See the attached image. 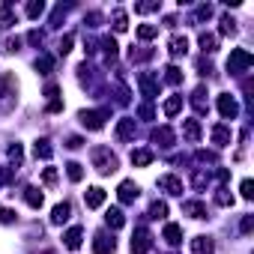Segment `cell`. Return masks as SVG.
<instances>
[{"instance_id": "cell-1", "label": "cell", "mask_w": 254, "mask_h": 254, "mask_svg": "<svg viewBox=\"0 0 254 254\" xmlns=\"http://www.w3.org/2000/svg\"><path fill=\"white\" fill-rule=\"evenodd\" d=\"M90 159H93V168H96L102 177H108V174L117 171V156L111 153V147H93V150H90Z\"/></svg>"}, {"instance_id": "cell-2", "label": "cell", "mask_w": 254, "mask_h": 254, "mask_svg": "<svg viewBox=\"0 0 254 254\" xmlns=\"http://www.w3.org/2000/svg\"><path fill=\"white\" fill-rule=\"evenodd\" d=\"M251 63H254L251 51H245V48H233L230 57H227V72H230V75H242V72L251 69Z\"/></svg>"}, {"instance_id": "cell-3", "label": "cell", "mask_w": 254, "mask_h": 254, "mask_svg": "<svg viewBox=\"0 0 254 254\" xmlns=\"http://www.w3.org/2000/svg\"><path fill=\"white\" fill-rule=\"evenodd\" d=\"M111 117V111L108 108H102V111H81L78 114V120H81V126L84 129H90V132H99L102 126H105V120Z\"/></svg>"}, {"instance_id": "cell-4", "label": "cell", "mask_w": 254, "mask_h": 254, "mask_svg": "<svg viewBox=\"0 0 254 254\" xmlns=\"http://www.w3.org/2000/svg\"><path fill=\"white\" fill-rule=\"evenodd\" d=\"M15 105V78L6 72L0 75V111H9Z\"/></svg>"}, {"instance_id": "cell-5", "label": "cell", "mask_w": 254, "mask_h": 254, "mask_svg": "<svg viewBox=\"0 0 254 254\" xmlns=\"http://www.w3.org/2000/svg\"><path fill=\"white\" fill-rule=\"evenodd\" d=\"M150 248H153V233L147 227H138L132 236V254H147Z\"/></svg>"}, {"instance_id": "cell-6", "label": "cell", "mask_w": 254, "mask_h": 254, "mask_svg": "<svg viewBox=\"0 0 254 254\" xmlns=\"http://www.w3.org/2000/svg\"><path fill=\"white\" fill-rule=\"evenodd\" d=\"M138 87H141V93H144V99H147V102H150V99H156V96H159V90H162V87H159V78H153L150 72H141V75H138Z\"/></svg>"}, {"instance_id": "cell-7", "label": "cell", "mask_w": 254, "mask_h": 254, "mask_svg": "<svg viewBox=\"0 0 254 254\" xmlns=\"http://www.w3.org/2000/svg\"><path fill=\"white\" fill-rule=\"evenodd\" d=\"M93 251H96V254H114V251H117L114 236H108L105 230H99V233L93 236Z\"/></svg>"}, {"instance_id": "cell-8", "label": "cell", "mask_w": 254, "mask_h": 254, "mask_svg": "<svg viewBox=\"0 0 254 254\" xmlns=\"http://www.w3.org/2000/svg\"><path fill=\"white\" fill-rule=\"evenodd\" d=\"M218 114H221L224 120H233V117L239 114V105H236V99H233L230 93H221V96H218Z\"/></svg>"}, {"instance_id": "cell-9", "label": "cell", "mask_w": 254, "mask_h": 254, "mask_svg": "<svg viewBox=\"0 0 254 254\" xmlns=\"http://www.w3.org/2000/svg\"><path fill=\"white\" fill-rule=\"evenodd\" d=\"M141 194V189L132 183V180H123L120 183V189H117V197H120V203H135V197Z\"/></svg>"}, {"instance_id": "cell-10", "label": "cell", "mask_w": 254, "mask_h": 254, "mask_svg": "<svg viewBox=\"0 0 254 254\" xmlns=\"http://www.w3.org/2000/svg\"><path fill=\"white\" fill-rule=\"evenodd\" d=\"M135 138V120L132 117H123L120 123H117V141H132Z\"/></svg>"}, {"instance_id": "cell-11", "label": "cell", "mask_w": 254, "mask_h": 254, "mask_svg": "<svg viewBox=\"0 0 254 254\" xmlns=\"http://www.w3.org/2000/svg\"><path fill=\"white\" fill-rule=\"evenodd\" d=\"M159 189L168 194H183V180L174 174H165V177H159Z\"/></svg>"}, {"instance_id": "cell-12", "label": "cell", "mask_w": 254, "mask_h": 254, "mask_svg": "<svg viewBox=\"0 0 254 254\" xmlns=\"http://www.w3.org/2000/svg\"><path fill=\"white\" fill-rule=\"evenodd\" d=\"M153 141H156L162 150H171V147H174V141H177V135H174V129L162 126V129H156V132H153Z\"/></svg>"}, {"instance_id": "cell-13", "label": "cell", "mask_w": 254, "mask_h": 254, "mask_svg": "<svg viewBox=\"0 0 254 254\" xmlns=\"http://www.w3.org/2000/svg\"><path fill=\"white\" fill-rule=\"evenodd\" d=\"M84 203H87V209H99V206L105 203V189H99V186L87 189V194H84Z\"/></svg>"}, {"instance_id": "cell-14", "label": "cell", "mask_w": 254, "mask_h": 254, "mask_svg": "<svg viewBox=\"0 0 254 254\" xmlns=\"http://www.w3.org/2000/svg\"><path fill=\"white\" fill-rule=\"evenodd\" d=\"M15 21H18V15L12 12V3H3L0 6V30H9Z\"/></svg>"}, {"instance_id": "cell-15", "label": "cell", "mask_w": 254, "mask_h": 254, "mask_svg": "<svg viewBox=\"0 0 254 254\" xmlns=\"http://www.w3.org/2000/svg\"><path fill=\"white\" fill-rule=\"evenodd\" d=\"M183 135H186V141L197 144V141H200V123H197V120H186V123H183Z\"/></svg>"}, {"instance_id": "cell-16", "label": "cell", "mask_w": 254, "mask_h": 254, "mask_svg": "<svg viewBox=\"0 0 254 254\" xmlns=\"http://www.w3.org/2000/svg\"><path fill=\"white\" fill-rule=\"evenodd\" d=\"M203 96H206V87L200 84V87L191 93V105H194V111H197V114H206V111H209V102H206Z\"/></svg>"}, {"instance_id": "cell-17", "label": "cell", "mask_w": 254, "mask_h": 254, "mask_svg": "<svg viewBox=\"0 0 254 254\" xmlns=\"http://www.w3.org/2000/svg\"><path fill=\"white\" fill-rule=\"evenodd\" d=\"M69 218H72V206H69L66 200L51 209V221H54V224H63V221H69Z\"/></svg>"}, {"instance_id": "cell-18", "label": "cell", "mask_w": 254, "mask_h": 254, "mask_svg": "<svg viewBox=\"0 0 254 254\" xmlns=\"http://www.w3.org/2000/svg\"><path fill=\"white\" fill-rule=\"evenodd\" d=\"M105 221H108V227H111V230H120V227L126 224V215H123V209L111 206V209L105 212Z\"/></svg>"}, {"instance_id": "cell-19", "label": "cell", "mask_w": 254, "mask_h": 254, "mask_svg": "<svg viewBox=\"0 0 254 254\" xmlns=\"http://www.w3.org/2000/svg\"><path fill=\"white\" fill-rule=\"evenodd\" d=\"M162 239H165L168 245H180V242H183V227H180V224H165Z\"/></svg>"}, {"instance_id": "cell-20", "label": "cell", "mask_w": 254, "mask_h": 254, "mask_svg": "<svg viewBox=\"0 0 254 254\" xmlns=\"http://www.w3.org/2000/svg\"><path fill=\"white\" fill-rule=\"evenodd\" d=\"M81 236H84V230H81V227H69V230L63 233V242H66V248L78 251V248H81Z\"/></svg>"}, {"instance_id": "cell-21", "label": "cell", "mask_w": 254, "mask_h": 254, "mask_svg": "<svg viewBox=\"0 0 254 254\" xmlns=\"http://www.w3.org/2000/svg\"><path fill=\"white\" fill-rule=\"evenodd\" d=\"M197 42H200V51H203V54H215V51H218V36H215V33H200Z\"/></svg>"}, {"instance_id": "cell-22", "label": "cell", "mask_w": 254, "mask_h": 254, "mask_svg": "<svg viewBox=\"0 0 254 254\" xmlns=\"http://www.w3.org/2000/svg\"><path fill=\"white\" fill-rule=\"evenodd\" d=\"M33 156H36V159H45V162H48V159L54 156V150H51V141H48V138H39V141L33 144Z\"/></svg>"}, {"instance_id": "cell-23", "label": "cell", "mask_w": 254, "mask_h": 254, "mask_svg": "<svg viewBox=\"0 0 254 254\" xmlns=\"http://www.w3.org/2000/svg\"><path fill=\"white\" fill-rule=\"evenodd\" d=\"M212 144L215 147H227L230 144V129L227 126H212Z\"/></svg>"}, {"instance_id": "cell-24", "label": "cell", "mask_w": 254, "mask_h": 254, "mask_svg": "<svg viewBox=\"0 0 254 254\" xmlns=\"http://www.w3.org/2000/svg\"><path fill=\"white\" fill-rule=\"evenodd\" d=\"M24 200H27L33 209H39V206L45 203V197H42V191H39L36 186H27V189H24Z\"/></svg>"}, {"instance_id": "cell-25", "label": "cell", "mask_w": 254, "mask_h": 254, "mask_svg": "<svg viewBox=\"0 0 254 254\" xmlns=\"http://www.w3.org/2000/svg\"><path fill=\"white\" fill-rule=\"evenodd\" d=\"M183 212L191 215V218H206V206H203L200 200H189V203H183Z\"/></svg>"}, {"instance_id": "cell-26", "label": "cell", "mask_w": 254, "mask_h": 254, "mask_svg": "<svg viewBox=\"0 0 254 254\" xmlns=\"http://www.w3.org/2000/svg\"><path fill=\"white\" fill-rule=\"evenodd\" d=\"M191 251L194 254H212V239L209 236H194L191 239Z\"/></svg>"}, {"instance_id": "cell-27", "label": "cell", "mask_w": 254, "mask_h": 254, "mask_svg": "<svg viewBox=\"0 0 254 254\" xmlns=\"http://www.w3.org/2000/svg\"><path fill=\"white\" fill-rule=\"evenodd\" d=\"M132 165H135V168L153 165V153H150V150H132Z\"/></svg>"}, {"instance_id": "cell-28", "label": "cell", "mask_w": 254, "mask_h": 254, "mask_svg": "<svg viewBox=\"0 0 254 254\" xmlns=\"http://www.w3.org/2000/svg\"><path fill=\"white\" fill-rule=\"evenodd\" d=\"M189 51V39L186 36H174L171 39V57H183Z\"/></svg>"}, {"instance_id": "cell-29", "label": "cell", "mask_w": 254, "mask_h": 254, "mask_svg": "<svg viewBox=\"0 0 254 254\" xmlns=\"http://www.w3.org/2000/svg\"><path fill=\"white\" fill-rule=\"evenodd\" d=\"M33 66H36V72H39V75H48V72L54 69V57H51V54H39Z\"/></svg>"}, {"instance_id": "cell-30", "label": "cell", "mask_w": 254, "mask_h": 254, "mask_svg": "<svg viewBox=\"0 0 254 254\" xmlns=\"http://www.w3.org/2000/svg\"><path fill=\"white\" fill-rule=\"evenodd\" d=\"M180 111H183V96H171L165 102V117H177Z\"/></svg>"}, {"instance_id": "cell-31", "label": "cell", "mask_w": 254, "mask_h": 254, "mask_svg": "<svg viewBox=\"0 0 254 254\" xmlns=\"http://www.w3.org/2000/svg\"><path fill=\"white\" fill-rule=\"evenodd\" d=\"M6 156H9V162H12V168H21V162H24V150H21V144H9V150H6Z\"/></svg>"}, {"instance_id": "cell-32", "label": "cell", "mask_w": 254, "mask_h": 254, "mask_svg": "<svg viewBox=\"0 0 254 254\" xmlns=\"http://www.w3.org/2000/svg\"><path fill=\"white\" fill-rule=\"evenodd\" d=\"M165 81H168L171 87L183 84V69H180V66H168V69H165Z\"/></svg>"}, {"instance_id": "cell-33", "label": "cell", "mask_w": 254, "mask_h": 254, "mask_svg": "<svg viewBox=\"0 0 254 254\" xmlns=\"http://www.w3.org/2000/svg\"><path fill=\"white\" fill-rule=\"evenodd\" d=\"M66 174H69L72 183H81V180H84V165H81V162H69V165H66Z\"/></svg>"}, {"instance_id": "cell-34", "label": "cell", "mask_w": 254, "mask_h": 254, "mask_svg": "<svg viewBox=\"0 0 254 254\" xmlns=\"http://www.w3.org/2000/svg\"><path fill=\"white\" fill-rule=\"evenodd\" d=\"M129 57H132V63H147L153 57V48H132Z\"/></svg>"}, {"instance_id": "cell-35", "label": "cell", "mask_w": 254, "mask_h": 254, "mask_svg": "<svg viewBox=\"0 0 254 254\" xmlns=\"http://www.w3.org/2000/svg\"><path fill=\"white\" fill-rule=\"evenodd\" d=\"M126 27H129V15H126L123 9H114V30H117V33H123Z\"/></svg>"}, {"instance_id": "cell-36", "label": "cell", "mask_w": 254, "mask_h": 254, "mask_svg": "<svg viewBox=\"0 0 254 254\" xmlns=\"http://www.w3.org/2000/svg\"><path fill=\"white\" fill-rule=\"evenodd\" d=\"M156 36H159V27H156V24H141V27H138V39L147 42V39H156Z\"/></svg>"}, {"instance_id": "cell-37", "label": "cell", "mask_w": 254, "mask_h": 254, "mask_svg": "<svg viewBox=\"0 0 254 254\" xmlns=\"http://www.w3.org/2000/svg\"><path fill=\"white\" fill-rule=\"evenodd\" d=\"M102 48H105V57H108V60H114V57H117V48H120V45H117V42H114L111 36H105V39H102Z\"/></svg>"}, {"instance_id": "cell-38", "label": "cell", "mask_w": 254, "mask_h": 254, "mask_svg": "<svg viewBox=\"0 0 254 254\" xmlns=\"http://www.w3.org/2000/svg\"><path fill=\"white\" fill-rule=\"evenodd\" d=\"M165 215H168V203L165 200H156L150 206V218H165Z\"/></svg>"}, {"instance_id": "cell-39", "label": "cell", "mask_w": 254, "mask_h": 254, "mask_svg": "<svg viewBox=\"0 0 254 254\" xmlns=\"http://www.w3.org/2000/svg\"><path fill=\"white\" fill-rule=\"evenodd\" d=\"M45 12V3H42V0H30V3H27V15L30 18H39Z\"/></svg>"}, {"instance_id": "cell-40", "label": "cell", "mask_w": 254, "mask_h": 254, "mask_svg": "<svg viewBox=\"0 0 254 254\" xmlns=\"http://www.w3.org/2000/svg\"><path fill=\"white\" fill-rule=\"evenodd\" d=\"M221 33H224V36H236V21H233L230 15L221 18Z\"/></svg>"}, {"instance_id": "cell-41", "label": "cell", "mask_w": 254, "mask_h": 254, "mask_svg": "<svg viewBox=\"0 0 254 254\" xmlns=\"http://www.w3.org/2000/svg\"><path fill=\"white\" fill-rule=\"evenodd\" d=\"M15 180V168L12 165H6V168H0V186H9Z\"/></svg>"}, {"instance_id": "cell-42", "label": "cell", "mask_w": 254, "mask_h": 254, "mask_svg": "<svg viewBox=\"0 0 254 254\" xmlns=\"http://www.w3.org/2000/svg\"><path fill=\"white\" fill-rule=\"evenodd\" d=\"M215 200H218V206H233V194H230L227 189H218V194H215Z\"/></svg>"}, {"instance_id": "cell-43", "label": "cell", "mask_w": 254, "mask_h": 254, "mask_svg": "<svg viewBox=\"0 0 254 254\" xmlns=\"http://www.w3.org/2000/svg\"><path fill=\"white\" fill-rule=\"evenodd\" d=\"M18 218V212H12L9 206H0V224H12Z\"/></svg>"}, {"instance_id": "cell-44", "label": "cell", "mask_w": 254, "mask_h": 254, "mask_svg": "<svg viewBox=\"0 0 254 254\" xmlns=\"http://www.w3.org/2000/svg\"><path fill=\"white\" fill-rule=\"evenodd\" d=\"M159 9V0H150V3H135V12L147 15V12H156Z\"/></svg>"}, {"instance_id": "cell-45", "label": "cell", "mask_w": 254, "mask_h": 254, "mask_svg": "<svg viewBox=\"0 0 254 254\" xmlns=\"http://www.w3.org/2000/svg\"><path fill=\"white\" fill-rule=\"evenodd\" d=\"M72 42H75V36H72V33H66V36L60 39V45H57V51H60V54H69V51H72Z\"/></svg>"}, {"instance_id": "cell-46", "label": "cell", "mask_w": 254, "mask_h": 254, "mask_svg": "<svg viewBox=\"0 0 254 254\" xmlns=\"http://www.w3.org/2000/svg\"><path fill=\"white\" fill-rule=\"evenodd\" d=\"M239 191H242V197H245V200H251V197H254V183H251V180H242Z\"/></svg>"}, {"instance_id": "cell-47", "label": "cell", "mask_w": 254, "mask_h": 254, "mask_svg": "<svg viewBox=\"0 0 254 254\" xmlns=\"http://www.w3.org/2000/svg\"><path fill=\"white\" fill-rule=\"evenodd\" d=\"M66 9H69V6H63V3L54 9V15H51V27H60V18L66 15Z\"/></svg>"}, {"instance_id": "cell-48", "label": "cell", "mask_w": 254, "mask_h": 254, "mask_svg": "<svg viewBox=\"0 0 254 254\" xmlns=\"http://www.w3.org/2000/svg\"><path fill=\"white\" fill-rule=\"evenodd\" d=\"M42 183H45V186H54V183H57V171H54V168H45V171H42Z\"/></svg>"}, {"instance_id": "cell-49", "label": "cell", "mask_w": 254, "mask_h": 254, "mask_svg": "<svg viewBox=\"0 0 254 254\" xmlns=\"http://www.w3.org/2000/svg\"><path fill=\"white\" fill-rule=\"evenodd\" d=\"M138 117H141V120H153V117H156V114H153V105H150V102L141 105V108H138Z\"/></svg>"}, {"instance_id": "cell-50", "label": "cell", "mask_w": 254, "mask_h": 254, "mask_svg": "<svg viewBox=\"0 0 254 254\" xmlns=\"http://www.w3.org/2000/svg\"><path fill=\"white\" fill-rule=\"evenodd\" d=\"M66 147H69V150H81V147H84V138H81V135H72V138H66Z\"/></svg>"}, {"instance_id": "cell-51", "label": "cell", "mask_w": 254, "mask_h": 254, "mask_svg": "<svg viewBox=\"0 0 254 254\" xmlns=\"http://www.w3.org/2000/svg\"><path fill=\"white\" fill-rule=\"evenodd\" d=\"M99 21H102V15H99V12H90V15H84V24H87V27H99Z\"/></svg>"}, {"instance_id": "cell-52", "label": "cell", "mask_w": 254, "mask_h": 254, "mask_svg": "<svg viewBox=\"0 0 254 254\" xmlns=\"http://www.w3.org/2000/svg\"><path fill=\"white\" fill-rule=\"evenodd\" d=\"M117 102H120V105H129V90H126L123 84L117 87Z\"/></svg>"}, {"instance_id": "cell-53", "label": "cell", "mask_w": 254, "mask_h": 254, "mask_svg": "<svg viewBox=\"0 0 254 254\" xmlns=\"http://www.w3.org/2000/svg\"><path fill=\"white\" fill-rule=\"evenodd\" d=\"M239 227H242V233H251V230H254V215H245Z\"/></svg>"}, {"instance_id": "cell-54", "label": "cell", "mask_w": 254, "mask_h": 254, "mask_svg": "<svg viewBox=\"0 0 254 254\" xmlns=\"http://www.w3.org/2000/svg\"><path fill=\"white\" fill-rule=\"evenodd\" d=\"M42 39H45V36H42L39 30H30V36H27V42H30V45H42Z\"/></svg>"}, {"instance_id": "cell-55", "label": "cell", "mask_w": 254, "mask_h": 254, "mask_svg": "<svg viewBox=\"0 0 254 254\" xmlns=\"http://www.w3.org/2000/svg\"><path fill=\"white\" fill-rule=\"evenodd\" d=\"M57 93H60V87H57L54 81H51V84H45V96H48V99H57Z\"/></svg>"}, {"instance_id": "cell-56", "label": "cell", "mask_w": 254, "mask_h": 254, "mask_svg": "<svg viewBox=\"0 0 254 254\" xmlns=\"http://www.w3.org/2000/svg\"><path fill=\"white\" fill-rule=\"evenodd\" d=\"M197 162H209V165H215V153H206V150H200V153H197Z\"/></svg>"}, {"instance_id": "cell-57", "label": "cell", "mask_w": 254, "mask_h": 254, "mask_svg": "<svg viewBox=\"0 0 254 254\" xmlns=\"http://www.w3.org/2000/svg\"><path fill=\"white\" fill-rule=\"evenodd\" d=\"M48 111H51V114H60V111H63V102H60V99H51V102H48Z\"/></svg>"}, {"instance_id": "cell-58", "label": "cell", "mask_w": 254, "mask_h": 254, "mask_svg": "<svg viewBox=\"0 0 254 254\" xmlns=\"http://www.w3.org/2000/svg\"><path fill=\"white\" fill-rule=\"evenodd\" d=\"M206 183H209V177H206V174H194V189H203Z\"/></svg>"}, {"instance_id": "cell-59", "label": "cell", "mask_w": 254, "mask_h": 254, "mask_svg": "<svg viewBox=\"0 0 254 254\" xmlns=\"http://www.w3.org/2000/svg\"><path fill=\"white\" fill-rule=\"evenodd\" d=\"M209 15H212V6H209V3H203V6L197 9V18H209Z\"/></svg>"}, {"instance_id": "cell-60", "label": "cell", "mask_w": 254, "mask_h": 254, "mask_svg": "<svg viewBox=\"0 0 254 254\" xmlns=\"http://www.w3.org/2000/svg\"><path fill=\"white\" fill-rule=\"evenodd\" d=\"M215 177H218V183H227V180H230V171H227V168H218Z\"/></svg>"}, {"instance_id": "cell-61", "label": "cell", "mask_w": 254, "mask_h": 254, "mask_svg": "<svg viewBox=\"0 0 254 254\" xmlns=\"http://www.w3.org/2000/svg\"><path fill=\"white\" fill-rule=\"evenodd\" d=\"M18 48H21V39H18V36H15V39H9V42H6V51H18Z\"/></svg>"}, {"instance_id": "cell-62", "label": "cell", "mask_w": 254, "mask_h": 254, "mask_svg": "<svg viewBox=\"0 0 254 254\" xmlns=\"http://www.w3.org/2000/svg\"><path fill=\"white\" fill-rule=\"evenodd\" d=\"M197 69H200V75H209V72H212V66H209L206 60H197Z\"/></svg>"}]
</instances>
